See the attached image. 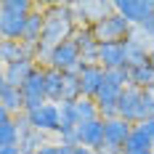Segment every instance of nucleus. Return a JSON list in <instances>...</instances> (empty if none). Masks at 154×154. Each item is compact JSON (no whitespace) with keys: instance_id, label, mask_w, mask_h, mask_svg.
Returning <instances> with one entry per match:
<instances>
[{"instance_id":"30","label":"nucleus","mask_w":154,"mask_h":154,"mask_svg":"<svg viewBox=\"0 0 154 154\" xmlns=\"http://www.w3.org/2000/svg\"><path fill=\"white\" fill-rule=\"evenodd\" d=\"M149 61H152V64H154V51H152V56H149Z\"/></svg>"},{"instance_id":"21","label":"nucleus","mask_w":154,"mask_h":154,"mask_svg":"<svg viewBox=\"0 0 154 154\" xmlns=\"http://www.w3.org/2000/svg\"><path fill=\"white\" fill-rule=\"evenodd\" d=\"M128 75H130V85L141 88V91H154V64H138V66H128Z\"/></svg>"},{"instance_id":"18","label":"nucleus","mask_w":154,"mask_h":154,"mask_svg":"<svg viewBox=\"0 0 154 154\" xmlns=\"http://www.w3.org/2000/svg\"><path fill=\"white\" fill-rule=\"evenodd\" d=\"M43 29H45V5L40 8H35L29 16V21H27V29H24V37H21V43L29 48H40V40H43Z\"/></svg>"},{"instance_id":"13","label":"nucleus","mask_w":154,"mask_h":154,"mask_svg":"<svg viewBox=\"0 0 154 154\" xmlns=\"http://www.w3.org/2000/svg\"><path fill=\"white\" fill-rule=\"evenodd\" d=\"M37 61V51L29 45H24L21 40H3L0 43V61L3 66L8 64H16V61Z\"/></svg>"},{"instance_id":"8","label":"nucleus","mask_w":154,"mask_h":154,"mask_svg":"<svg viewBox=\"0 0 154 154\" xmlns=\"http://www.w3.org/2000/svg\"><path fill=\"white\" fill-rule=\"evenodd\" d=\"M21 93H24V104H27V109H35V106H43V104H48V91H45V66H37V69L32 72V77L24 82Z\"/></svg>"},{"instance_id":"10","label":"nucleus","mask_w":154,"mask_h":154,"mask_svg":"<svg viewBox=\"0 0 154 154\" xmlns=\"http://www.w3.org/2000/svg\"><path fill=\"white\" fill-rule=\"evenodd\" d=\"M154 51V43H149L143 35H141L136 27L130 32V37L125 40V56H128V66H138V64H146L149 56Z\"/></svg>"},{"instance_id":"29","label":"nucleus","mask_w":154,"mask_h":154,"mask_svg":"<svg viewBox=\"0 0 154 154\" xmlns=\"http://www.w3.org/2000/svg\"><path fill=\"white\" fill-rule=\"evenodd\" d=\"M0 154H21L19 146H0Z\"/></svg>"},{"instance_id":"6","label":"nucleus","mask_w":154,"mask_h":154,"mask_svg":"<svg viewBox=\"0 0 154 154\" xmlns=\"http://www.w3.org/2000/svg\"><path fill=\"white\" fill-rule=\"evenodd\" d=\"M24 117H27V122L35 128V130H40V133H56L59 136V130H61V112H59V104H43V106H35V109H27L24 112Z\"/></svg>"},{"instance_id":"9","label":"nucleus","mask_w":154,"mask_h":154,"mask_svg":"<svg viewBox=\"0 0 154 154\" xmlns=\"http://www.w3.org/2000/svg\"><path fill=\"white\" fill-rule=\"evenodd\" d=\"M114 11L120 16H125L133 27H138L154 14V0H117Z\"/></svg>"},{"instance_id":"17","label":"nucleus","mask_w":154,"mask_h":154,"mask_svg":"<svg viewBox=\"0 0 154 154\" xmlns=\"http://www.w3.org/2000/svg\"><path fill=\"white\" fill-rule=\"evenodd\" d=\"M77 43V48H80V53H82V64H96V59H98V40H96V35H93L91 27H77L75 37H72Z\"/></svg>"},{"instance_id":"24","label":"nucleus","mask_w":154,"mask_h":154,"mask_svg":"<svg viewBox=\"0 0 154 154\" xmlns=\"http://www.w3.org/2000/svg\"><path fill=\"white\" fill-rule=\"evenodd\" d=\"M75 109H77V120H80V125H82V122H91V120H98V117H101L96 98H85V96H82L80 101H75Z\"/></svg>"},{"instance_id":"23","label":"nucleus","mask_w":154,"mask_h":154,"mask_svg":"<svg viewBox=\"0 0 154 154\" xmlns=\"http://www.w3.org/2000/svg\"><path fill=\"white\" fill-rule=\"evenodd\" d=\"M125 149H128V152H154V141L149 138L141 128L133 125V133H130V138H128V143H125Z\"/></svg>"},{"instance_id":"31","label":"nucleus","mask_w":154,"mask_h":154,"mask_svg":"<svg viewBox=\"0 0 154 154\" xmlns=\"http://www.w3.org/2000/svg\"><path fill=\"white\" fill-rule=\"evenodd\" d=\"M96 154H101V152H96Z\"/></svg>"},{"instance_id":"4","label":"nucleus","mask_w":154,"mask_h":154,"mask_svg":"<svg viewBox=\"0 0 154 154\" xmlns=\"http://www.w3.org/2000/svg\"><path fill=\"white\" fill-rule=\"evenodd\" d=\"M45 66L59 69V72H75V75H80L85 64H82V53H80L77 43H75V40H66V43L56 45L51 53H48Z\"/></svg>"},{"instance_id":"16","label":"nucleus","mask_w":154,"mask_h":154,"mask_svg":"<svg viewBox=\"0 0 154 154\" xmlns=\"http://www.w3.org/2000/svg\"><path fill=\"white\" fill-rule=\"evenodd\" d=\"M40 64L37 61H16V64H8V66H3V82H8V85H14V88H24V82L32 77V72L37 69Z\"/></svg>"},{"instance_id":"25","label":"nucleus","mask_w":154,"mask_h":154,"mask_svg":"<svg viewBox=\"0 0 154 154\" xmlns=\"http://www.w3.org/2000/svg\"><path fill=\"white\" fill-rule=\"evenodd\" d=\"M136 29H138L141 35H143V37H146V40H149V43H154V14L149 16V19H146V21H143V24H138V27H136Z\"/></svg>"},{"instance_id":"27","label":"nucleus","mask_w":154,"mask_h":154,"mask_svg":"<svg viewBox=\"0 0 154 154\" xmlns=\"http://www.w3.org/2000/svg\"><path fill=\"white\" fill-rule=\"evenodd\" d=\"M136 128H141V130H143V133H146V136H149V138L154 141V117H149V120H143V122H138Z\"/></svg>"},{"instance_id":"20","label":"nucleus","mask_w":154,"mask_h":154,"mask_svg":"<svg viewBox=\"0 0 154 154\" xmlns=\"http://www.w3.org/2000/svg\"><path fill=\"white\" fill-rule=\"evenodd\" d=\"M19 141H21L19 117L3 112V114H0V146H19Z\"/></svg>"},{"instance_id":"28","label":"nucleus","mask_w":154,"mask_h":154,"mask_svg":"<svg viewBox=\"0 0 154 154\" xmlns=\"http://www.w3.org/2000/svg\"><path fill=\"white\" fill-rule=\"evenodd\" d=\"M66 154H96V152L88 149V146H80V143H77V146H66Z\"/></svg>"},{"instance_id":"19","label":"nucleus","mask_w":154,"mask_h":154,"mask_svg":"<svg viewBox=\"0 0 154 154\" xmlns=\"http://www.w3.org/2000/svg\"><path fill=\"white\" fill-rule=\"evenodd\" d=\"M0 104H3V112H8V114H14V117H21V114L27 112L21 88H14V85H8V82H0Z\"/></svg>"},{"instance_id":"1","label":"nucleus","mask_w":154,"mask_h":154,"mask_svg":"<svg viewBox=\"0 0 154 154\" xmlns=\"http://www.w3.org/2000/svg\"><path fill=\"white\" fill-rule=\"evenodd\" d=\"M75 32H77V21L72 16L69 3H51V5H45V29H43V40H40V48H37L40 66H45L48 53L56 45L72 40Z\"/></svg>"},{"instance_id":"7","label":"nucleus","mask_w":154,"mask_h":154,"mask_svg":"<svg viewBox=\"0 0 154 154\" xmlns=\"http://www.w3.org/2000/svg\"><path fill=\"white\" fill-rule=\"evenodd\" d=\"M117 114L122 117L125 122L130 125H138L146 120V114H143V91L141 88H125L122 98H120V104H117Z\"/></svg>"},{"instance_id":"26","label":"nucleus","mask_w":154,"mask_h":154,"mask_svg":"<svg viewBox=\"0 0 154 154\" xmlns=\"http://www.w3.org/2000/svg\"><path fill=\"white\" fill-rule=\"evenodd\" d=\"M37 154H66V146H61V143H45Z\"/></svg>"},{"instance_id":"12","label":"nucleus","mask_w":154,"mask_h":154,"mask_svg":"<svg viewBox=\"0 0 154 154\" xmlns=\"http://www.w3.org/2000/svg\"><path fill=\"white\" fill-rule=\"evenodd\" d=\"M98 66L104 69H128V56H125V43H101L98 45Z\"/></svg>"},{"instance_id":"3","label":"nucleus","mask_w":154,"mask_h":154,"mask_svg":"<svg viewBox=\"0 0 154 154\" xmlns=\"http://www.w3.org/2000/svg\"><path fill=\"white\" fill-rule=\"evenodd\" d=\"M91 29H93L98 43H125L130 37V32H133V24L125 16H120L117 11H112L104 19H98Z\"/></svg>"},{"instance_id":"14","label":"nucleus","mask_w":154,"mask_h":154,"mask_svg":"<svg viewBox=\"0 0 154 154\" xmlns=\"http://www.w3.org/2000/svg\"><path fill=\"white\" fill-rule=\"evenodd\" d=\"M104 77H106V69H104V66H98V64H85L82 72H80L82 96H85V98H96V93L101 91V85H104Z\"/></svg>"},{"instance_id":"11","label":"nucleus","mask_w":154,"mask_h":154,"mask_svg":"<svg viewBox=\"0 0 154 154\" xmlns=\"http://www.w3.org/2000/svg\"><path fill=\"white\" fill-rule=\"evenodd\" d=\"M75 141L80 146H88L93 152H98L104 146V120H91V122H82L75 128Z\"/></svg>"},{"instance_id":"15","label":"nucleus","mask_w":154,"mask_h":154,"mask_svg":"<svg viewBox=\"0 0 154 154\" xmlns=\"http://www.w3.org/2000/svg\"><path fill=\"white\" fill-rule=\"evenodd\" d=\"M19 125H21V141H19L21 154H37V152L48 143V141H45V133L35 130V128L27 122V117H24V114L19 117Z\"/></svg>"},{"instance_id":"5","label":"nucleus","mask_w":154,"mask_h":154,"mask_svg":"<svg viewBox=\"0 0 154 154\" xmlns=\"http://www.w3.org/2000/svg\"><path fill=\"white\" fill-rule=\"evenodd\" d=\"M133 133V125L125 122L122 117H112L104 120V146L98 149L101 154H122L125 143Z\"/></svg>"},{"instance_id":"22","label":"nucleus","mask_w":154,"mask_h":154,"mask_svg":"<svg viewBox=\"0 0 154 154\" xmlns=\"http://www.w3.org/2000/svg\"><path fill=\"white\" fill-rule=\"evenodd\" d=\"M45 91L51 104H61L64 101V72L45 66Z\"/></svg>"},{"instance_id":"2","label":"nucleus","mask_w":154,"mask_h":154,"mask_svg":"<svg viewBox=\"0 0 154 154\" xmlns=\"http://www.w3.org/2000/svg\"><path fill=\"white\" fill-rule=\"evenodd\" d=\"M35 8L37 5L32 0H3L0 3V37L3 40H21Z\"/></svg>"}]
</instances>
